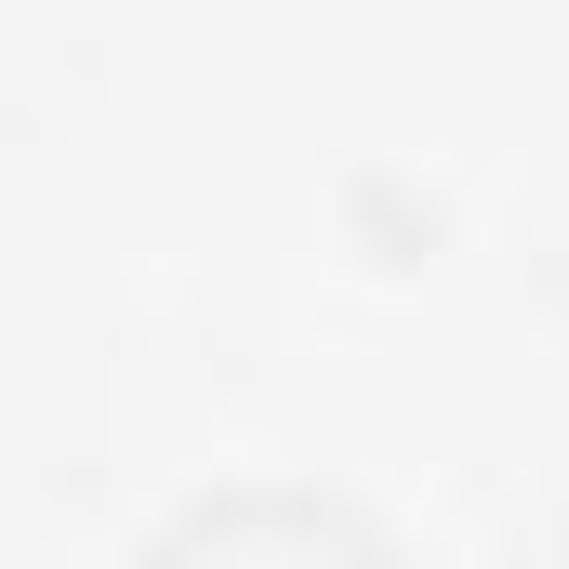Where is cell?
Wrapping results in <instances>:
<instances>
[{
  "label": "cell",
  "instance_id": "cell-1",
  "mask_svg": "<svg viewBox=\"0 0 569 569\" xmlns=\"http://www.w3.org/2000/svg\"><path fill=\"white\" fill-rule=\"evenodd\" d=\"M159 569H398L358 517H331V503H199L172 543H159Z\"/></svg>",
  "mask_w": 569,
  "mask_h": 569
}]
</instances>
